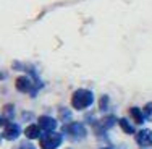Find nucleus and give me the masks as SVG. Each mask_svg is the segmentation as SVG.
I'll use <instances>...</instances> for the list:
<instances>
[{"instance_id": "obj_1", "label": "nucleus", "mask_w": 152, "mask_h": 149, "mask_svg": "<svg viewBox=\"0 0 152 149\" xmlns=\"http://www.w3.org/2000/svg\"><path fill=\"white\" fill-rule=\"evenodd\" d=\"M91 102H92V94L88 92V91H78L73 97V105L78 109L88 107Z\"/></svg>"}, {"instance_id": "obj_2", "label": "nucleus", "mask_w": 152, "mask_h": 149, "mask_svg": "<svg viewBox=\"0 0 152 149\" xmlns=\"http://www.w3.org/2000/svg\"><path fill=\"white\" fill-rule=\"evenodd\" d=\"M137 141H139L141 144H149L152 143V133L151 131H141L139 133V136H137Z\"/></svg>"}, {"instance_id": "obj_3", "label": "nucleus", "mask_w": 152, "mask_h": 149, "mask_svg": "<svg viewBox=\"0 0 152 149\" xmlns=\"http://www.w3.org/2000/svg\"><path fill=\"white\" fill-rule=\"evenodd\" d=\"M41 123H42L44 128H52V126H55V122H53L52 118H49V117H44L41 120Z\"/></svg>"}, {"instance_id": "obj_4", "label": "nucleus", "mask_w": 152, "mask_h": 149, "mask_svg": "<svg viewBox=\"0 0 152 149\" xmlns=\"http://www.w3.org/2000/svg\"><path fill=\"white\" fill-rule=\"evenodd\" d=\"M26 133L29 134V136H32V138H34V136H37V128H36V126H31V128L28 130Z\"/></svg>"}, {"instance_id": "obj_5", "label": "nucleus", "mask_w": 152, "mask_h": 149, "mask_svg": "<svg viewBox=\"0 0 152 149\" xmlns=\"http://www.w3.org/2000/svg\"><path fill=\"white\" fill-rule=\"evenodd\" d=\"M146 114H147V117L152 120V104H149V105L146 107Z\"/></svg>"}]
</instances>
